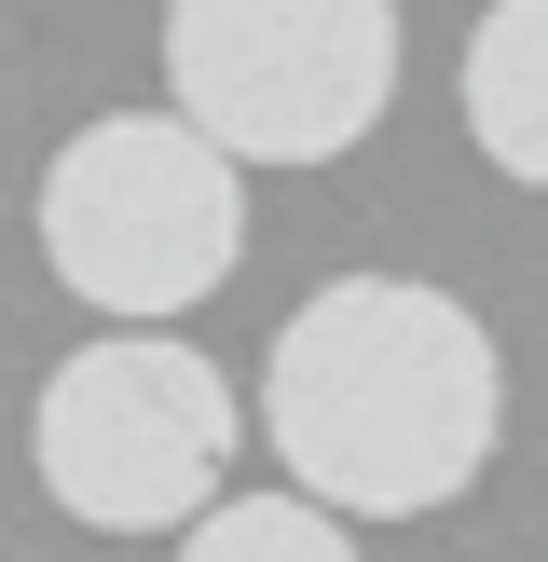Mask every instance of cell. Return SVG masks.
<instances>
[{
	"label": "cell",
	"instance_id": "3957f363",
	"mask_svg": "<svg viewBox=\"0 0 548 562\" xmlns=\"http://www.w3.org/2000/svg\"><path fill=\"white\" fill-rule=\"evenodd\" d=\"M233 384L179 329H110L27 398V467L82 536H192L233 481Z\"/></svg>",
	"mask_w": 548,
	"mask_h": 562
},
{
	"label": "cell",
	"instance_id": "277c9868",
	"mask_svg": "<svg viewBox=\"0 0 548 562\" xmlns=\"http://www.w3.org/2000/svg\"><path fill=\"white\" fill-rule=\"evenodd\" d=\"M164 82L219 165H343L398 110V0H164Z\"/></svg>",
	"mask_w": 548,
	"mask_h": 562
},
{
	"label": "cell",
	"instance_id": "6da1fadb",
	"mask_svg": "<svg viewBox=\"0 0 548 562\" xmlns=\"http://www.w3.org/2000/svg\"><path fill=\"white\" fill-rule=\"evenodd\" d=\"M261 439L329 521H438L507 439V357L425 274H329L261 357Z\"/></svg>",
	"mask_w": 548,
	"mask_h": 562
},
{
	"label": "cell",
	"instance_id": "8992f818",
	"mask_svg": "<svg viewBox=\"0 0 548 562\" xmlns=\"http://www.w3.org/2000/svg\"><path fill=\"white\" fill-rule=\"evenodd\" d=\"M179 562H356V536L329 508H301V494H219L179 536Z\"/></svg>",
	"mask_w": 548,
	"mask_h": 562
},
{
	"label": "cell",
	"instance_id": "7a4b0ae2",
	"mask_svg": "<svg viewBox=\"0 0 548 562\" xmlns=\"http://www.w3.org/2000/svg\"><path fill=\"white\" fill-rule=\"evenodd\" d=\"M42 261L69 302L164 329L247 261V165H219L179 110H96L42 165Z\"/></svg>",
	"mask_w": 548,
	"mask_h": 562
},
{
	"label": "cell",
	"instance_id": "5b68a950",
	"mask_svg": "<svg viewBox=\"0 0 548 562\" xmlns=\"http://www.w3.org/2000/svg\"><path fill=\"white\" fill-rule=\"evenodd\" d=\"M453 97H466V137H480L493 179L548 192V0H493V14L466 27Z\"/></svg>",
	"mask_w": 548,
	"mask_h": 562
}]
</instances>
